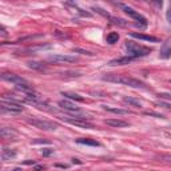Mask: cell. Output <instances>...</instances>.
Masks as SVG:
<instances>
[{
  "mask_svg": "<svg viewBox=\"0 0 171 171\" xmlns=\"http://www.w3.org/2000/svg\"><path fill=\"white\" fill-rule=\"evenodd\" d=\"M102 79H103L104 82L119 83V84H124V86H128V87H132V88H146V84L142 82V80L132 78V76H128V75L108 74V75H104Z\"/></svg>",
  "mask_w": 171,
  "mask_h": 171,
  "instance_id": "obj_1",
  "label": "cell"
},
{
  "mask_svg": "<svg viewBox=\"0 0 171 171\" xmlns=\"http://www.w3.org/2000/svg\"><path fill=\"white\" fill-rule=\"evenodd\" d=\"M126 48H127L130 56H132V58H142V56H146L151 52V48L140 46V44L134 43L131 40H130V42L128 40L126 42Z\"/></svg>",
  "mask_w": 171,
  "mask_h": 171,
  "instance_id": "obj_2",
  "label": "cell"
},
{
  "mask_svg": "<svg viewBox=\"0 0 171 171\" xmlns=\"http://www.w3.org/2000/svg\"><path fill=\"white\" fill-rule=\"evenodd\" d=\"M27 122L34 126V127L39 128V130H44V131H52V130L58 128V123H54V122H50V120H44L42 118H28Z\"/></svg>",
  "mask_w": 171,
  "mask_h": 171,
  "instance_id": "obj_3",
  "label": "cell"
},
{
  "mask_svg": "<svg viewBox=\"0 0 171 171\" xmlns=\"http://www.w3.org/2000/svg\"><path fill=\"white\" fill-rule=\"evenodd\" d=\"M59 107L63 108L64 111H67V112L72 114V115H75V116H86V118H88L87 115H86V114H83L82 111H80V108L75 103H72V102L67 100V99L60 100L59 102Z\"/></svg>",
  "mask_w": 171,
  "mask_h": 171,
  "instance_id": "obj_4",
  "label": "cell"
},
{
  "mask_svg": "<svg viewBox=\"0 0 171 171\" xmlns=\"http://www.w3.org/2000/svg\"><path fill=\"white\" fill-rule=\"evenodd\" d=\"M118 6H119L122 10H123L126 14H127L130 18H132L134 20H136V22H139V24H140V27H146L147 26V20H146V18L144 16H142L139 12H136L135 10H132L131 7H128V6H126V4H118ZM139 24H138V26H139Z\"/></svg>",
  "mask_w": 171,
  "mask_h": 171,
  "instance_id": "obj_5",
  "label": "cell"
},
{
  "mask_svg": "<svg viewBox=\"0 0 171 171\" xmlns=\"http://www.w3.org/2000/svg\"><path fill=\"white\" fill-rule=\"evenodd\" d=\"M63 120H66L67 123L70 124H74V126H79V127H84V128H94V126L91 123H88L87 119H90V118H86V116H68V115H64L62 116Z\"/></svg>",
  "mask_w": 171,
  "mask_h": 171,
  "instance_id": "obj_6",
  "label": "cell"
},
{
  "mask_svg": "<svg viewBox=\"0 0 171 171\" xmlns=\"http://www.w3.org/2000/svg\"><path fill=\"white\" fill-rule=\"evenodd\" d=\"M48 60H50V62H54V63H60V64H71V63L79 62V59L76 58V56L62 55V54H56V55L48 56Z\"/></svg>",
  "mask_w": 171,
  "mask_h": 171,
  "instance_id": "obj_7",
  "label": "cell"
},
{
  "mask_svg": "<svg viewBox=\"0 0 171 171\" xmlns=\"http://www.w3.org/2000/svg\"><path fill=\"white\" fill-rule=\"evenodd\" d=\"M2 112H10V114H19V112H23V107L20 103H11V102H6V100H2Z\"/></svg>",
  "mask_w": 171,
  "mask_h": 171,
  "instance_id": "obj_8",
  "label": "cell"
},
{
  "mask_svg": "<svg viewBox=\"0 0 171 171\" xmlns=\"http://www.w3.org/2000/svg\"><path fill=\"white\" fill-rule=\"evenodd\" d=\"M2 79L3 80H7V82H10L12 84H15V87H16V86H20V84H28V82L24 78L16 75V74H11V72H3V74H2Z\"/></svg>",
  "mask_w": 171,
  "mask_h": 171,
  "instance_id": "obj_9",
  "label": "cell"
},
{
  "mask_svg": "<svg viewBox=\"0 0 171 171\" xmlns=\"http://www.w3.org/2000/svg\"><path fill=\"white\" fill-rule=\"evenodd\" d=\"M159 56L162 59H169L171 56V38H167L163 43H162Z\"/></svg>",
  "mask_w": 171,
  "mask_h": 171,
  "instance_id": "obj_10",
  "label": "cell"
},
{
  "mask_svg": "<svg viewBox=\"0 0 171 171\" xmlns=\"http://www.w3.org/2000/svg\"><path fill=\"white\" fill-rule=\"evenodd\" d=\"M135 58L132 56H124V58H116V59H112L111 62L108 63V66H124V64H128L131 63Z\"/></svg>",
  "mask_w": 171,
  "mask_h": 171,
  "instance_id": "obj_11",
  "label": "cell"
},
{
  "mask_svg": "<svg viewBox=\"0 0 171 171\" xmlns=\"http://www.w3.org/2000/svg\"><path fill=\"white\" fill-rule=\"evenodd\" d=\"M0 135H2L3 139H15L16 135H18V132L15 131L14 128H10V127H3L0 130Z\"/></svg>",
  "mask_w": 171,
  "mask_h": 171,
  "instance_id": "obj_12",
  "label": "cell"
},
{
  "mask_svg": "<svg viewBox=\"0 0 171 171\" xmlns=\"http://www.w3.org/2000/svg\"><path fill=\"white\" fill-rule=\"evenodd\" d=\"M131 36L135 39H140V40H144V42H151V43H158L159 39L155 38V36H151V35H144V34H138V32H131Z\"/></svg>",
  "mask_w": 171,
  "mask_h": 171,
  "instance_id": "obj_13",
  "label": "cell"
},
{
  "mask_svg": "<svg viewBox=\"0 0 171 171\" xmlns=\"http://www.w3.org/2000/svg\"><path fill=\"white\" fill-rule=\"evenodd\" d=\"M106 124H107V126H111V127H115V128L127 127V126H130L128 122L122 120V119H107V120H106Z\"/></svg>",
  "mask_w": 171,
  "mask_h": 171,
  "instance_id": "obj_14",
  "label": "cell"
},
{
  "mask_svg": "<svg viewBox=\"0 0 171 171\" xmlns=\"http://www.w3.org/2000/svg\"><path fill=\"white\" fill-rule=\"evenodd\" d=\"M103 110H106L107 112H111V114H116V115H130L128 110H123V108H116V107H110V106H102Z\"/></svg>",
  "mask_w": 171,
  "mask_h": 171,
  "instance_id": "obj_15",
  "label": "cell"
},
{
  "mask_svg": "<svg viewBox=\"0 0 171 171\" xmlns=\"http://www.w3.org/2000/svg\"><path fill=\"white\" fill-rule=\"evenodd\" d=\"M123 102L126 104L131 106V107H135V108H140L142 107V103L138 99H135V98L132 96H123Z\"/></svg>",
  "mask_w": 171,
  "mask_h": 171,
  "instance_id": "obj_16",
  "label": "cell"
},
{
  "mask_svg": "<svg viewBox=\"0 0 171 171\" xmlns=\"http://www.w3.org/2000/svg\"><path fill=\"white\" fill-rule=\"evenodd\" d=\"M15 156H16V151H15V150L4 148L3 151H2V158H3V161H11V159H14Z\"/></svg>",
  "mask_w": 171,
  "mask_h": 171,
  "instance_id": "obj_17",
  "label": "cell"
},
{
  "mask_svg": "<svg viewBox=\"0 0 171 171\" xmlns=\"http://www.w3.org/2000/svg\"><path fill=\"white\" fill-rule=\"evenodd\" d=\"M27 66L32 68V70H36V71H46L47 70V66L44 63H40V62H28Z\"/></svg>",
  "mask_w": 171,
  "mask_h": 171,
  "instance_id": "obj_18",
  "label": "cell"
},
{
  "mask_svg": "<svg viewBox=\"0 0 171 171\" xmlns=\"http://www.w3.org/2000/svg\"><path fill=\"white\" fill-rule=\"evenodd\" d=\"M79 144H86V146H99V142H96L95 139H88V138H80L76 140Z\"/></svg>",
  "mask_w": 171,
  "mask_h": 171,
  "instance_id": "obj_19",
  "label": "cell"
},
{
  "mask_svg": "<svg viewBox=\"0 0 171 171\" xmlns=\"http://www.w3.org/2000/svg\"><path fill=\"white\" fill-rule=\"evenodd\" d=\"M63 96L68 98V99L71 100H76V102H84V98H82L80 95H78V94H74V92H62Z\"/></svg>",
  "mask_w": 171,
  "mask_h": 171,
  "instance_id": "obj_20",
  "label": "cell"
},
{
  "mask_svg": "<svg viewBox=\"0 0 171 171\" xmlns=\"http://www.w3.org/2000/svg\"><path fill=\"white\" fill-rule=\"evenodd\" d=\"M106 40H107V43H110V44L116 43L118 40H119V34H118V32H110L107 35V38H106Z\"/></svg>",
  "mask_w": 171,
  "mask_h": 171,
  "instance_id": "obj_21",
  "label": "cell"
},
{
  "mask_svg": "<svg viewBox=\"0 0 171 171\" xmlns=\"http://www.w3.org/2000/svg\"><path fill=\"white\" fill-rule=\"evenodd\" d=\"M110 20H111V23H112V24H116V26H120V27H126V26L128 24L124 19H120V18H114V16H111V18H110Z\"/></svg>",
  "mask_w": 171,
  "mask_h": 171,
  "instance_id": "obj_22",
  "label": "cell"
},
{
  "mask_svg": "<svg viewBox=\"0 0 171 171\" xmlns=\"http://www.w3.org/2000/svg\"><path fill=\"white\" fill-rule=\"evenodd\" d=\"M92 10H94V11H96L98 14H100L102 16H104L106 19H110V18H111V15H110V14H107V12H106L104 10H102V8H99V7H94Z\"/></svg>",
  "mask_w": 171,
  "mask_h": 171,
  "instance_id": "obj_23",
  "label": "cell"
},
{
  "mask_svg": "<svg viewBox=\"0 0 171 171\" xmlns=\"http://www.w3.org/2000/svg\"><path fill=\"white\" fill-rule=\"evenodd\" d=\"M74 52H79V54H83V55H88V56H94V55H95V54H94V52H90V51L82 50V48H74Z\"/></svg>",
  "mask_w": 171,
  "mask_h": 171,
  "instance_id": "obj_24",
  "label": "cell"
},
{
  "mask_svg": "<svg viewBox=\"0 0 171 171\" xmlns=\"http://www.w3.org/2000/svg\"><path fill=\"white\" fill-rule=\"evenodd\" d=\"M158 96H159L161 99H165V100H170L171 102V94L170 92H161V94H158Z\"/></svg>",
  "mask_w": 171,
  "mask_h": 171,
  "instance_id": "obj_25",
  "label": "cell"
},
{
  "mask_svg": "<svg viewBox=\"0 0 171 171\" xmlns=\"http://www.w3.org/2000/svg\"><path fill=\"white\" fill-rule=\"evenodd\" d=\"M42 154H43V156H50V155L54 154V150H52V148H44L42 151Z\"/></svg>",
  "mask_w": 171,
  "mask_h": 171,
  "instance_id": "obj_26",
  "label": "cell"
},
{
  "mask_svg": "<svg viewBox=\"0 0 171 171\" xmlns=\"http://www.w3.org/2000/svg\"><path fill=\"white\" fill-rule=\"evenodd\" d=\"M146 115L148 116H155V118H163V115L162 114H156V112H152V111H144Z\"/></svg>",
  "mask_w": 171,
  "mask_h": 171,
  "instance_id": "obj_27",
  "label": "cell"
},
{
  "mask_svg": "<svg viewBox=\"0 0 171 171\" xmlns=\"http://www.w3.org/2000/svg\"><path fill=\"white\" fill-rule=\"evenodd\" d=\"M166 19H167V22H169V24L171 26V4H170V7H169V10H167V12H166Z\"/></svg>",
  "mask_w": 171,
  "mask_h": 171,
  "instance_id": "obj_28",
  "label": "cell"
},
{
  "mask_svg": "<svg viewBox=\"0 0 171 171\" xmlns=\"http://www.w3.org/2000/svg\"><path fill=\"white\" fill-rule=\"evenodd\" d=\"M156 104L158 106H162V107H165V108H171V104L170 103H166V102H158Z\"/></svg>",
  "mask_w": 171,
  "mask_h": 171,
  "instance_id": "obj_29",
  "label": "cell"
},
{
  "mask_svg": "<svg viewBox=\"0 0 171 171\" xmlns=\"http://www.w3.org/2000/svg\"><path fill=\"white\" fill-rule=\"evenodd\" d=\"M161 159L167 162V163H171V155H161Z\"/></svg>",
  "mask_w": 171,
  "mask_h": 171,
  "instance_id": "obj_30",
  "label": "cell"
},
{
  "mask_svg": "<svg viewBox=\"0 0 171 171\" xmlns=\"http://www.w3.org/2000/svg\"><path fill=\"white\" fill-rule=\"evenodd\" d=\"M42 170H44V166H36L35 167V171H42Z\"/></svg>",
  "mask_w": 171,
  "mask_h": 171,
  "instance_id": "obj_31",
  "label": "cell"
},
{
  "mask_svg": "<svg viewBox=\"0 0 171 171\" xmlns=\"http://www.w3.org/2000/svg\"><path fill=\"white\" fill-rule=\"evenodd\" d=\"M0 35H2V36H6V35H7L6 28H4V27H2V32H0Z\"/></svg>",
  "mask_w": 171,
  "mask_h": 171,
  "instance_id": "obj_32",
  "label": "cell"
},
{
  "mask_svg": "<svg viewBox=\"0 0 171 171\" xmlns=\"http://www.w3.org/2000/svg\"><path fill=\"white\" fill-rule=\"evenodd\" d=\"M34 143H50L48 140H34Z\"/></svg>",
  "mask_w": 171,
  "mask_h": 171,
  "instance_id": "obj_33",
  "label": "cell"
},
{
  "mask_svg": "<svg viewBox=\"0 0 171 171\" xmlns=\"http://www.w3.org/2000/svg\"><path fill=\"white\" fill-rule=\"evenodd\" d=\"M24 163H26V165H34L35 162H34V161H26V162H24Z\"/></svg>",
  "mask_w": 171,
  "mask_h": 171,
  "instance_id": "obj_34",
  "label": "cell"
},
{
  "mask_svg": "<svg viewBox=\"0 0 171 171\" xmlns=\"http://www.w3.org/2000/svg\"><path fill=\"white\" fill-rule=\"evenodd\" d=\"M72 162H74V163H82V162H80V161H78V159H72Z\"/></svg>",
  "mask_w": 171,
  "mask_h": 171,
  "instance_id": "obj_35",
  "label": "cell"
},
{
  "mask_svg": "<svg viewBox=\"0 0 171 171\" xmlns=\"http://www.w3.org/2000/svg\"><path fill=\"white\" fill-rule=\"evenodd\" d=\"M14 171H22V170H20V169H15Z\"/></svg>",
  "mask_w": 171,
  "mask_h": 171,
  "instance_id": "obj_36",
  "label": "cell"
},
{
  "mask_svg": "<svg viewBox=\"0 0 171 171\" xmlns=\"http://www.w3.org/2000/svg\"><path fill=\"white\" fill-rule=\"evenodd\" d=\"M170 128H171V126H170Z\"/></svg>",
  "mask_w": 171,
  "mask_h": 171,
  "instance_id": "obj_37",
  "label": "cell"
}]
</instances>
